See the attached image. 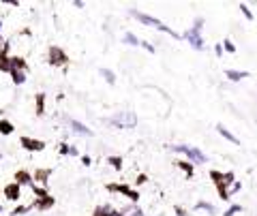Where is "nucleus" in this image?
Here are the masks:
<instances>
[{
    "label": "nucleus",
    "instance_id": "1",
    "mask_svg": "<svg viewBox=\"0 0 257 216\" xmlns=\"http://www.w3.org/2000/svg\"><path fill=\"white\" fill-rule=\"evenodd\" d=\"M212 180H214V184L218 188V193H221L223 199H229V188L236 184V178L234 173H221V172H212Z\"/></svg>",
    "mask_w": 257,
    "mask_h": 216
},
{
    "label": "nucleus",
    "instance_id": "2",
    "mask_svg": "<svg viewBox=\"0 0 257 216\" xmlns=\"http://www.w3.org/2000/svg\"><path fill=\"white\" fill-rule=\"evenodd\" d=\"M26 75H28V69H26L24 58L13 56L11 58V77H13V82H15V84H24L26 82Z\"/></svg>",
    "mask_w": 257,
    "mask_h": 216
},
{
    "label": "nucleus",
    "instance_id": "3",
    "mask_svg": "<svg viewBox=\"0 0 257 216\" xmlns=\"http://www.w3.org/2000/svg\"><path fill=\"white\" fill-rule=\"evenodd\" d=\"M133 17H135V19H139V22H141V24H146V26H152V28L163 30V32H167V35H171V37H178L171 28H167V26H163V22H159L157 17H150V15H146V13H137V11H133Z\"/></svg>",
    "mask_w": 257,
    "mask_h": 216
},
{
    "label": "nucleus",
    "instance_id": "4",
    "mask_svg": "<svg viewBox=\"0 0 257 216\" xmlns=\"http://www.w3.org/2000/svg\"><path fill=\"white\" fill-rule=\"evenodd\" d=\"M173 150H176V152L186 154V156H189V161L197 163V165H202V163H206V154H204L199 148H195V146H173Z\"/></svg>",
    "mask_w": 257,
    "mask_h": 216
},
{
    "label": "nucleus",
    "instance_id": "5",
    "mask_svg": "<svg viewBox=\"0 0 257 216\" xmlns=\"http://www.w3.org/2000/svg\"><path fill=\"white\" fill-rule=\"evenodd\" d=\"M202 24H204V19H197L195 26H193V28L184 35L186 41H189L195 49H202V47H204V39H202V35H199V32H202Z\"/></svg>",
    "mask_w": 257,
    "mask_h": 216
},
{
    "label": "nucleus",
    "instance_id": "6",
    "mask_svg": "<svg viewBox=\"0 0 257 216\" xmlns=\"http://www.w3.org/2000/svg\"><path fill=\"white\" fill-rule=\"evenodd\" d=\"M135 122H137V120H135V116H133V114H118L116 118H112V124H116V127H120V129H125V127H133Z\"/></svg>",
    "mask_w": 257,
    "mask_h": 216
},
{
    "label": "nucleus",
    "instance_id": "7",
    "mask_svg": "<svg viewBox=\"0 0 257 216\" xmlns=\"http://www.w3.org/2000/svg\"><path fill=\"white\" fill-rule=\"evenodd\" d=\"M49 62L54 64V67H62V64L67 62V54H64L60 47H51L49 49Z\"/></svg>",
    "mask_w": 257,
    "mask_h": 216
},
{
    "label": "nucleus",
    "instance_id": "8",
    "mask_svg": "<svg viewBox=\"0 0 257 216\" xmlns=\"http://www.w3.org/2000/svg\"><path fill=\"white\" fill-rule=\"evenodd\" d=\"M22 146L26 150H30V152H41V150L45 148V143L43 141H39V139H32V137H22Z\"/></svg>",
    "mask_w": 257,
    "mask_h": 216
},
{
    "label": "nucleus",
    "instance_id": "9",
    "mask_svg": "<svg viewBox=\"0 0 257 216\" xmlns=\"http://www.w3.org/2000/svg\"><path fill=\"white\" fill-rule=\"evenodd\" d=\"M2 193H4V197L9 199V201H17V199H19V195H22V191H19V184H17V182H11V184H6Z\"/></svg>",
    "mask_w": 257,
    "mask_h": 216
},
{
    "label": "nucleus",
    "instance_id": "10",
    "mask_svg": "<svg viewBox=\"0 0 257 216\" xmlns=\"http://www.w3.org/2000/svg\"><path fill=\"white\" fill-rule=\"evenodd\" d=\"M109 191L122 193V195H125V197H128V199H131V201H137V197H139V195L135 193L133 188H128V186H125V184H112V186H109Z\"/></svg>",
    "mask_w": 257,
    "mask_h": 216
},
{
    "label": "nucleus",
    "instance_id": "11",
    "mask_svg": "<svg viewBox=\"0 0 257 216\" xmlns=\"http://www.w3.org/2000/svg\"><path fill=\"white\" fill-rule=\"evenodd\" d=\"M225 75H227V80H231V82H240V80H244V77H249L247 71H234V69L225 71Z\"/></svg>",
    "mask_w": 257,
    "mask_h": 216
},
{
    "label": "nucleus",
    "instance_id": "12",
    "mask_svg": "<svg viewBox=\"0 0 257 216\" xmlns=\"http://www.w3.org/2000/svg\"><path fill=\"white\" fill-rule=\"evenodd\" d=\"M216 130H218V133H221V135H223V137H225V139H227V141L236 143V146H238V143H240V141H238V137H236L234 133H229V130L223 127V124H218V127H216Z\"/></svg>",
    "mask_w": 257,
    "mask_h": 216
},
{
    "label": "nucleus",
    "instance_id": "13",
    "mask_svg": "<svg viewBox=\"0 0 257 216\" xmlns=\"http://www.w3.org/2000/svg\"><path fill=\"white\" fill-rule=\"evenodd\" d=\"M69 124H71V127H73V130H75V133H80V135H92V130H90V129H86L82 122H77V120H71Z\"/></svg>",
    "mask_w": 257,
    "mask_h": 216
},
{
    "label": "nucleus",
    "instance_id": "14",
    "mask_svg": "<svg viewBox=\"0 0 257 216\" xmlns=\"http://www.w3.org/2000/svg\"><path fill=\"white\" fill-rule=\"evenodd\" d=\"M120 216H144V212L139 210L137 206H128V208H125L122 212H118Z\"/></svg>",
    "mask_w": 257,
    "mask_h": 216
},
{
    "label": "nucleus",
    "instance_id": "15",
    "mask_svg": "<svg viewBox=\"0 0 257 216\" xmlns=\"http://www.w3.org/2000/svg\"><path fill=\"white\" fill-rule=\"evenodd\" d=\"M30 180H32V175L28 172H17L15 173V182H17V184H30Z\"/></svg>",
    "mask_w": 257,
    "mask_h": 216
},
{
    "label": "nucleus",
    "instance_id": "16",
    "mask_svg": "<svg viewBox=\"0 0 257 216\" xmlns=\"http://www.w3.org/2000/svg\"><path fill=\"white\" fill-rule=\"evenodd\" d=\"M0 133H2V135H11L13 133V124L9 120H0Z\"/></svg>",
    "mask_w": 257,
    "mask_h": 216
},
{
    "label": "nucleus",
    "instance_id": "17",
    "mask_svg": "<svg viewBox=\"0 0 257 216\" xmlns=\"http://www.w3.org/2000/svg\"><path fill=\"white\" fill-rule=\"evenodd\" d=\"M195 210H204V212H208V214H214V206H210V204H206V201H199V204L195 206Z\"/></svg>",
    "mask_w": 257,
    "mask_h": 216
},
{
    "label": "nucleus",
    "instance_id": "18",
    "mask_svg": "<svg viewBox=\"0 0 257 216\" xmlns=\"http://www.w3.org/2000/svg\"><path fill=\"white\" fill-rule=\"evenodd\" d=\"M101 75L105 77V82H107V84H114V82H116L114 73H112V71H107V69H101Z\"/></svg>",
    "mask_w": 257,
    "mask_h": 216
},
{
    "label": "nucleus",
    "instance_id": "19",
    "mask_svg": "<svg viewBox=\"0 0 257 216\" xmlns=\"http://www.w3.org/2000/svg\"><path fill=\"white\" fill-rule=\"evenodd\" d=\"M125 41H127L128 45H141V43H139V39L135 37V35H131V32H127V35H125Z\"/></svg>",
    "mask_w": 257,
    "mask_h": 216
},
{
    "label": "nucleus",
    "instance_id": "20",
    "mask_svg": "<svg viewBox=\"0 0 257 216\" xmlns=\"http://www.w3.org/2000/svg\"><path fill=\"white\" fill-rule=\"evenodd\" d=\"M178 167L182 169V172H184L186 175H191V173H193V167H191V165H186L184 161H178Z\"/></svg>",
    "mask_w": 257,
    "mask_h": 216
},
{
    "label": "nucleus",
    "instance_id": "21",
    "mask_svg": "<svg viewBox=\"0 0 257 216\" xmlns=\"http://www.w3.org/2000/svg\"><path fill=\"white\" fill-rule=\"evenodd\" d=\"M47 175H49V172H45V169H41V172H37V173H35V178H37L39 182H47Z\"/></svg>",
    "mask_w": 257,
    "mask_h": 216
},
{
    "label": "nucleus",
    "instance_id": "22",
    "mask_svg": "<svg viewBox=\"0 0 257 216\" xmlns=\"http://www.w3.org/2000/svg\"><path fill=\"white\" fill-rule=\"evenodd\" d=\"M238 212H242V206H231L227 212H225V216H236Z\"/></svg>",
    "mask_w": 257,
    "mask_h": 216
},
{
    "label": "nucleus",
    "instance_id": "23",
    "mask_svg": "<svg viewBox=\"0 0 257 216\" xmlns=\"http://www.w3.org/2000/svg\"><path fill=\"white\" fill-rule=\"evenodd\" d=\"M109 163H112L114 169H120V167H122V159H118V156H112V159H109Z\"/></svg>",
    "mask_w": 257,
    "mask_h": 216
},
{
    "label": "nucleus",
    "instance_id": "24",
    "mask_svg": "<svg viewBox=\"0 0 257 216\" xmlns=\"http://www.w3.org/2000/svg\"><path fill=\"white\" fill-rule=\"evenodd\" d=\"M240 11H242V15L247 17V19H253V13L249 11V6H247V4H240Z\"/></svg>",
    "mask_w": 257,
    "mask_h": 216
},
{
    "label": "nucleus",
    "instance_id": "25",
    "mask_svg": "<svg viewBox=\"0 0 257 216\" xmlns=\"http://www.w3.org/2000/svg\"><path fill=\"white\" fill-rule=\"evenodd\" d=\"M37 109H39V114H43V94L37 96Z\"/></svg>",
    "mask_w": 257,
    "mask_h": 216
},
{
    "label": "nucleus",
    "instance_id": "26",
    "mask_svg": "<svg viewBox=\"0 0 257 216\" xmlns=\"http://www.w3.org/2000/svg\"><path fill=\"white\" fill-rule=\"evenodd\" d=\"M225 49H227L229 54H234V51H236V45L231 43V41H225Z\"/></svg>",
    "mask_w": 257,
    "mask_h": 216
},
{
    "label": "nucleus",
    "instance_id": "27",
    "mask_svg": "<svg viewBox=\"0 0 257 216\" xmlns=\"http://www.w3.org/2000/svg\"><path fill=\"white\" fill-rule=\"evenodd\" d=\"M214 51H216V56H221V54H223V47H221V45H216Z\"/></svg>",
    "mask_w": 257,
    "mask_h": 216
},
{
    "label": "nucleus",
    "instance_id": "28",
    "mask_svg": "<svg viewBox=\"0 0 257 216\" xmlns=\"http://www.w3.org/2000/svg\"><path fill=\"white\" fill-rule=\"evenodd\" d=\"M176 216H186V214H184V210H176Z\"/></svg>",
    "mask_w": 257,
    "mask_h": 216
},
{
    "label": "nucleus",
    "instance_id": "29",
    "mask_svg": "<svg viewBox=\"0 0 257 216\" xmlns=\"http://www.w3.org/2000/svg\"><path fill=\"white\" fill-rule=\"evenodd\" d=\"M0 212H2V206H0Z\"/></svg>",
    "mask_w": 257,
    "mask_h": 216
}]
</instances>
